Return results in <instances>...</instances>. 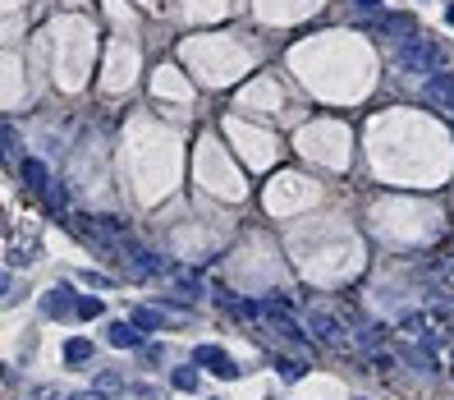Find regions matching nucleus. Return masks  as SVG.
I'll return each mask as SVG.
<instances>
[{"mask_svg":"<svg viewBox=\"0 0 454 400\" xmlns=\"http://www.w3.org/2000/svg\"><path fill=\"white\" fill-rule=\"evenodd\" d=\"M404 64L418 69V74H436L440 47H436V42H423V37H413V42H404Z\"/></svg>","mask_w":454,"mask_h":400,"instance_id":"nucleus-1","label":"nucleus"},{"mask_svg":"<svg viewBox=\"0 0 454 400\" xmlns=\"http://www.w3.org/2000/svg\"><path fill=\"white\" fill-rule=\"evenodd\" d=\"M193 364H197V368H212L216 377H239V364H234L225 350H216V345H197Z\"/></svg>","mask_w":454,"mask_h":400,"instance_id":"nucleus-2","label":"nucleus"},{"mask_svg":"<svg viewBox=\"0 0 454 400\" xmlns=\"http://www.w3.org/2000/svg\"><path fill=\"white\" fill-rule=\"evenodd\" d=\"M78 299H83L78 290H69V285H55V290L42 299V313H46V318H78Z\"/></svg>","mask_w":454,"mask_h":400,"instance_id":"nucleus-3","label":"nucleus"},{"mask_svg":"<svg viewBox=\"0 0 454 400\" xmlns=\"http://www.w3.org/2000/svg\"><path fill=\"white\" fill-rule=\"evenodd\" d=\"M307 331L317 340H326V345H340V340H344V322H340L335 313H326V308H317V313L307 318Z\"/></svg>","mask_w":454,"mask_h":400,"instance_id":"nucleus-4","label":"nucleus"},{"mask_svg":"<svg viewBox=\"0 0 454 400\" xmlns=\"http://www.w3.org/2000/svg\"><path fill=\"white\" fill-rule=\"evenodd\" d=\"M18 175H23V185L37 193V198H46L51 193V170L37 161V156H28V161H18Z\"/></svg>","mask_w":454,"mask_h":400,"instance_id":"nucleus-5","label":"nucleus"},{"mask_svg":"<svg viewBox=\"0 0 454 400\" xmlns=\"http://www.w3.org/2000/svg\"><path fill=\"white\" fill-rule=\"evenodd\" d=\"M106 336H110V345H120V350H134L138 340H142V327H138V322H110Z\"/></svg>","mask_w":454,"mask_h":400,"instance_id":"nucleus-6","label":"nucleus"},{"mask_svg":"<svg viewBox=\"0 0 454 400\" xmlns=\"http://www.w3.org/2000/svg\"><path fill=\"white\" fill-rule=\"evenodd\" d=\"M134 322L142 327V331H161V327H170V318L161 308H134Z\"/></svg>","mask_w":454,"mask_h":400,"instance_id":"nucleus-7","label":"nucleus"},{"mask_svg":"<svg viewBox=\"0 0 454 400\" xmlns=\"http://www.w3.org/2000/svg\"><path fill=\"white\" fill-rule=\"evenodd\" d=\"M92 359V340H69V345H64V364H88Z\"/></svg>","mask_w":454,"mask_h":400,"instance_id":"nucleus-8","label":"nucleus"},{"mask_svg":"<svg viewBox=\"0 0 454 400\" xmlns=\"http://www.w3.org/2000/svg\"><path fill=\"white\" fill-rule=\"evenodd\" d=\"M275 373H280L285 382H299L303 373H307V364H303V359H275Z\"/></svg>","mask_w":454,"mask_h":400,"instance_id":"nucleus-9","label":"nucleus"},{"mask_svg":"<svg viewBox=\"0 0 454 400\" xmlns=\"http://www.w3.org/2000/svg\"><path fill=\"white\" fill-rule=\"evenodd\" d=\"M46 207L55 216H69V202H64V185H51V193H46Z\"/></svg>","mask_w":454,"mask_h":400,"instance_id":"nucleus-10","label":"nucleus"},{"mask_svg":"<svg viewBox=\"0 0 454 400\" xmlns=\"http://www.w3.org/2000/svg\"><path fill=\"white\" fill-rule=\"evenodd\" d=\"M170 382L179 386V391H197V368H175V373H170Z\"/></svg>","mask_w":454,"mask_h":400,"instance_id":"nucleus-11","label":"nucleus"},{"mask_svg":"<svg viewBox=\"0 0 454 400\" xmlns=\"http://www.w3.org/2000/svg\"><path fill=\"white\" fill-rule=\"evenodd\" d=\"M101 299H92V294H83V299H78V318H83V322H88V318H101Z\"/></svg>","mask_w":454,"mask_h":400,"instance_id":"nucleus-12","label":"nucleus"},{"mask_svg":"<svg viewBox=\"0 0 454 400\" xmlns=\"http://www.w3.org/2000/svg\"><path fill=\"white\" fill-rule=\"evenodd\" d=\"M120 377H110V373H101V377H97V396H115V391H120Z\"/></svg>","mask_w":454,"mask_h":400,"instance_id":"nucleus-13","label":"nucleus"},{"mask_svg":"<svg viewBox=\"0 0 454 400\" xmlns=\"http://www.w3.org/2000/svg\"><path fill=\"white\" fill-rule=\"evenodd\" d=\"M5 156H10V161L18 156V134H14V124H5Z\"/></svg>","mask_w":454,"mask_h":400,"instance_id":"nucleus-14","label":"nucleus"},{"mask_svg":"<svg viewBox=\"0 0 454 400\" xmlns=\"http://www.w3.org/2000/svg\"><path fill=\"white\" fill-rule=\"evenodd\" d=\"M358 5H363V10H381V0H358Z\"/></svg>","mask_w":454,"mask_h":400,"instance_id":"nucleus-15","label":"nucleus"},{"mask_svg":"<svg viewBox=\"0 0 454 400\" xmlns=\"http://www.w3.org/2000/svg\"><path fill=\"white\" fill-rule=\"evenodd\" d=\"M445 19H450V23H454V5H450V10H445Z\"/></svg>","mask_w":454,"mask_h":400,"instance_id":"nucleus-16","label":"nucleus"},{"mask_svg":"<svg viewBox=\"0 0 454 400\" xmlns=\"http://www.w3.org/2000/svg\"><path fill=\"white\" fill-rule=\"evenodd\" d=\"M69 400H97V396H69Z\"/></svg>","mask_w":454,"mask_h":400,"instance_id":"nucleus-17","label":"nucleus"}]
</instances>
